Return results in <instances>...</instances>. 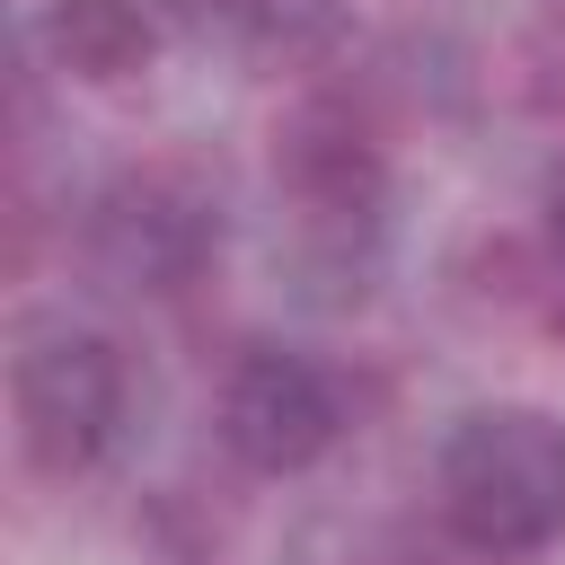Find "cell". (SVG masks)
Instances as JSON below:
<instances>
[{"instance_id": "cell-1", "label": "cell", "mask_w": 565, "mask_h": 565, "mask_svg": "<svg viewBox=\"0 0 565 565\" xmlns=\"http://www.w3.org/2000/svg\"><path fill=\"white\" fill-rule=\"evenodd\" d=\"M433 512L450 547L486 565L547 556L565 539V415L547 406H468L433 450Z\"/></svg>"}, {"instance_id": "cell-2", "label": "cell", "mask_w": 565, "mask_h": 565, "mask_svg": "<svg viewBox=\"0 0 565 565\" xmlns=\"http://www.w3.org/2000/svg\"><path fill=\"white\" fill-rule=\"evenodd\" d=\"M9 424H18V459L53 486L88 477L115 459L124 424H132V362L115 335L79 327V318H35L18 327L9 353Z\"/></svg>"}, {"instance_id": "cell-3", "label": "cell", "mask_w": 565, "mask_h": 565, "mask_svg": "<svg viewBox=\"0 0 565 565\" xmlns=\"http://www.w3.org/2000/svg\"><path fill=\"white\" fill-rule=\"evenodd\" d=\"M79 265L115 300H177L221 265V203L185 168H115L79 203Z\"/></svg>"}, {"instance_id": "cell-4", "label": "cell", "mask_w": 565, "mask_h": 565, "mask_svg": "<svg viewBox=\"0 0 565 565\" xmlns=\"http://www.w3.org/2000/svg\"><path fill=\"white\" fill-rule=\"evenodd\" d=\"M212 433L247 477H309L344 441V380L300 344H238L212 388Z\"/></svg>"}, {"instance_id": "cell-5", "label": "cell", "mask_w": 565, "mask_h": 565, "mask_svg": "<svg viewBox=\"0 0 565 565\" xmlns=\"http://www.w3.org/2000/svg\"><path fill=\"white\" fill-rule=\"evenodd\" d=\"M274 194L291 203L300 238H371L380 230V203H388V141L380 124L335 97V88H309L282 106L274 124Z\"/></svg>"}, {"instance_id": "cell-6", "label": "cell", "mask_w": 565, "mask_h": 565, "mask_svg": "<svg viewBox=\"0 0 565 565\" xmlns=\"http://www.w3.org/2000/svg\"><path fill=\"white\" fill-rule=\"evenodd\" d=\"M26 44L71 88H132L159 62V9L150 0H35Z\"/></svg>"}, {"instance_id": "cell-7", "label": "cell", "mask_w": 565, "mask_h": 565, "mask_svg": "<svg viewBox=\"0 0 565 565\" xmlns=\"http://www.w3.org/2000/svg\"><path fill=\"white\" fill-rule=\"evenodd\" d=\"M185 18L247 62H309L335 35V0H185Z\"/></svg>"}, {"instance_id": "cell-8", "label": "cell", "mask_w": 565, "mask_h": 565, "mask_svg": "<svg viewBox=\"0 0 565 565\" xmlns=\"http://www.w3.org/2000/svg\"><path fill=\"white\" fill-rule=\"evenodd\" d=\"M539 238H547V256L565 265V159L539 177Z\"/></svg>"}, {"instance_id": "cell-9", "label": "cell", "mask_w": 565, "mask_h": 565, "mask_svg": "<svg viewBox=\"0 0 565 565\" xmlns=\"http://www.w3.org/2000/svg\"><path fill=\"white\" fill-rule=\"evenodd\" d=\"M556 9H565V0H556Z\"/></svg>"}]
</instances>
